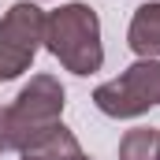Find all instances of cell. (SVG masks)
I'll return each instance as SVG.
<instances>
[{
	"instance_id": "6da1fadb",
	"label": "cell",
	"mask_w": 160,
	"mask_h": 160,
	"mask_svg": "<svg viewBox=\"0 0 160 160\" xmlns=\"http://www.w3.org/2000/svg\"><path fill=\"white\" fill-rule=\"evenodd\" d=\"M67 104V93L56 75H34L19 89V97L0 112V134H4V149L26 153L30 145H38L45 134H52L60 127Z\"/></svg>"
},
{
	"instance_id": "7a4b0ae2",
	"label": "cell",
	"mask_w": 160,
	"mask_h": 160,
	"mask_svg": "<svg viewBox=\"0 0 160 160\" xmlns=\"http://www.w3.org/2000/svg\"><path fill=\"white\" fill-rule=\"evenodd\" d=\"M45 48L71 71V75H93L104 63L101 45V19L89 4H60L45 19Z\"/></svg>"
},
{
	"instance_id": "3957f363",
	"label": "cell",
	"mask_w": 160,
	"mask_h": 160,
	"mask_svg": "<svg viewBox=\"0 0 160 160\" xmlns=\"http://www.w3.org/2000/svg\"><path fill=\"white\" fill-rule=\"evenodd\" d=\"M93 104L112 119H134L160 104V60H138L119 78L93 89Z\"/></svg>"
},
{
	"instance_id": "277c9868",
	"label": "cell",
	"mask_w": 160,
	"mask_h": 160,
	"mask_svg": "<svg viewBox=\"0 0 160 160\" xmlns=\"http://www.w3.org/2000/svg\"><path fill=\"white\" fill-rule=\"evenodd\" d=\"M45 11L34 0H19L0 19V82L19 78L30 71L38 48L45 45Z\"/></svg>"
},
{
	"instance_id": "5b68a950",
	"label": "cell",
	"mask_w": 160,
	"mask_h": 160,
	"mask_svg": "<svg viewBox=\"0 0 160 160\" xmlns=\"http://www.w3.org/2000/svg\"><path fill=\"white\" fill-rule=\"evenodd\" d=\"M127 45L138 60H160V0H149L134 11L127 26Z\"/></svg>"
},
{
	"instance_id": "8992f818",
	"label": "cell",
	"mask_w": 160,
	"mask_h": 160,
	"mask_svg": "<svg viewBox=\"0 0 160 160\" xmlns=\"http://www.w3.org/2000/svg\"><path fill=\"white\" fill-rule=\"evenodd\" d=\"M19 157H26V160H82L86 153H82L78 138L60 123L52 134H45L38 145H30V149H26V153H19Z\"/></svg>"
},
{
	"instance_id": "52a82bcc",
	"label": "cell",
	"mask_w": 160,
	"mask_h": 160,
	"mask_svg": "<svg viewBox=\"0 0 160 160\" xmlns=\"http://www.w3.org/2000/svg\"><path fill=\"white\" fill-rule=\"evenodd\" d=\"M160 130L157 127H134L119 138V160H157Z\"/></svg>"
},
{
	"instance_id": "ba28073f",
	"label": "cell",
	"mask_w": 160,
	"mask_h": 160,
	"mask_svg": "<svg viewBox=\"0 0 160 160\" xmlns=\"http://www.w3.org/2000/svg\"><path fill=\"white\" fill-rule=\"evenodd\" d=\"M0 153H4V134H0Z\"/></svg>"
},
{
	"instance_id": "9c48e42d",
	"label": "cell",
	"mask_w": 160,
	"mask_h": 160,
	"mask_svg": "<svg viewBox=\"0 0 160 160\" xmlns=\"http://www.w3.org/2000/svg\"><path fill=\"white\" fill-rule=\"evenodd\" d=\"M157 160H160V149H157Z\"/></svg>"
},
{
	"instance_id": "30bf717a",
	"label": "cell",
	"mask_w": 160,
	"mask_h": 160,
	"mask_svg": "<svg viewBox=\"0 0 160 160\" xmlns=\"http://www.w3.org/2000/svg\"><path fill=\"white\" fill-rule=\"evenodd\" d=\"M82 160H89V157H82Z\"/></svg>"
},
{
	"instance_id": "8fae6325",
	"label": "cell",
	"mask_w": 160,
	"mask_h": 160,
	"mask_svg": "<svg viewBox=\"0 0 160 160\" xmlns=\"http://www.w3.org/2000/svg\"><path fill=\"white\" fill-rule=\"evenodd\" d=\"M22 160H26V157H22Z\"/></svg>"
}]
</instances>
